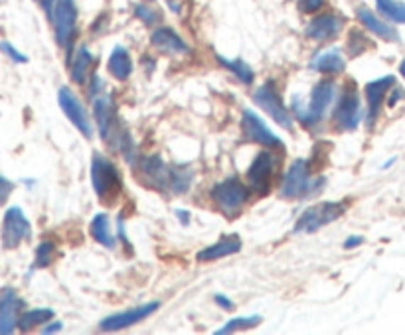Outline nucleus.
I'll use <instances>...</instances> for the list:
<instances>
[{"mask_svg":"<svg viewBox=\"0 0 405 335\" xmlns=\"http://www.w3.org/2000/svg\"><path fill=\"white\" fill-rule=\"evenodd\" d=\"M138 168H140L138 180H143L147 186L158 191L182 193L192 186V172L190 170H180L174 166H168L158 156L143 158Z\"/></svg>","mask_w":405,"mask_h":335,"instance_id":"1","label":"nucleus"},{"mask_svg":"<svg viewBox=\"0 0 405 335\" xmlns=\"http://www.w3.org/2000/svg\"><path fill=\"white\" fill-rule=\"evenodd\" d=\"M91 186L95 195L103 203H115L123 191V180L119 170L109 158L95 152L91 158Z\"/></svg>","mask_w":405,"mask_h":335,"instance_id":"2","label":"nucleus"},{"mask_svg":"<svg viewBox=\"0 0 405 335\" xmlns=\"http://www.w3.org/2000/svg\"><path fill=\"white\" fill-rule=\"evenodd\" d=\"M324 188V178H313L311 166L306 160H296L289 168L283 186H281V198L283 200H303L316 195Z\"/></svg>","mask_w":405,"mask_h":335,"instance_id":"3","label":"nucleus"},{"mask_svg":"<svg viewBox=\"0 0 405 335\" xmlns=\"http://www.w3.org/2000/svg\"><path fill=\"white\" fill-rule=\"evenodd\" d=\"M210 198L226 217H238V213L249 200V188L238 178H228L213 186Z\"/></svg>","mask_w":405,"mask_h":335,"instance_id":"4","label":"nucleus"},{"mask_svg":"<svg viewBox=\"0 0 405 335\" xmlns=\"http://www.w3.org/2000/svg\"><path fill=\"white\" fill-rule=\"evenodd\" d=\"M346 213L344 201H321L316 205L304 209L303 215L296 219L295 233H316L318 229L331 225Z\"/></svg>","mask_w":405,"mask_h":335,"instance_id":"5","label":"nucleus"},{"mask_svg":"<svg viewBox=\"0 0 405 335\" xmlns=\"http://www.w3.org/2000/svg\"><path fill=\"white\" fill-rule=\"evenodd\" d=\"M336 95V85L331 79L316 83L313 93H311V101L306 107H295V115L303 125H316L318 120H323L326 110L331 109L332 101Z\"/></svg>","mask_w":405,"mask_h":335,"instance_id":"6","label":"nucleus"},{"mask_svg":"<svg viewBox=\"0 0 405 335\" xmlns=\"http://www.w3.org/2000/svg\"><path fill=\"white\" fill-rule=\"evenodd\" d=\"M95 120H97V127H99V132H101L103 140L111 146L121 144V150L125 154V140L127 136L123 135V130H119V123H117V113H115V107H113V101L109 97H97L95 99Z\"/></svg>","mask_w":405,"mask_h":335,"instance_id":"7","label":"nucleus"},{"mask_svg":"<svg viewBox=\"0 0 405 335\" xmlns=\"http://www.w3.org/2000/svg\"><path fill=\"white\" fill-rule=\"evenodd\" d=\"M52 22H54L57 44L70 50L75 38V30H77V6L74 0H55Z\"/></svg>","mask_w":405,"mask_h":335,"instance_id":"8","label":"nucleus"},{"mask_svg":"<svg viewBox=\"0 0 405 335\" xmlns=\"http://www.w3.org/2000/svg\"><path fill=\"white\" fill-rule=\"evenodd\" d=\"M32 237V225L20 208H9L2 219V246L16 249Z\"/></svg>","mask_w":405,"mask_h":335,"instance_id":"9","label":"nucleus"},{"mask_svg":"<svg viewBox=\"0 0 405 335\" xmlns=\"http://www.w3.org/2000/svg\"><path fill=\"white\" fill-rule=\"evenodd\" d=\"M57 103H60V109L65 113V117L70 118V123H72L85 138H91V118H89L87 109L83 107V103L77 99V95H75L74 91L70 89V87H62V89L57 91Z\"/></svg>","mask_w":405,"mask_h":335,"instance_id":"10","label":"nucleus"},{"mask_svg":"<svg viewBox=\"0 0 405 335\" xmlns=\"http://www.w3.org/2000/svg\"><path fill=\"white\" fill-rule=\"evenodd\" d=\"M332 120L338 127V130H356L358 128L360 120H362V105H360L358 91L354 87H348L342 93L340 101L334 109V115H332Z\"/></svg>","mask_w":405,"mask_h":335,"instance_id":"11","label":"nucleus"},{"mask_svg":"<svg viewBox=\"0 0 405 335\" xmlns=\"http://www.w3.org/2000/svg\"><path fill=\"white\" fill-rule=\"evenodd\" d=\"M253 101L267 113L269 117L275 120L277 125H281V127L287 128V130H293V118H291L289 110H287V107L283 105V99L279 97V93H277L275 87H273L271 83H267V85H263L261 89L255 91Z\"/></svg>","mask_w":405,"mask_h":335,"instance_id":"12","label":"nucleus"},{"mask_svg":"<svg viewBox=\"0 0 405 335\" xmlns=\"http://www.w3.org/2000/svg\"><path fill=\"white\" fill-rule=\"evenodd\" d=\"M241 130H243V136L251 142H257V144L267 146V148H281L283 146L281 138L273 135L267 125L251 109H245L241 115Z\"/></svg>","mask_w":405,"mask_h":335,"instance_id":"13","label":"nucleus"},{"mask_svg":"<svg viewBox=\"0 0 405 335\" xmlns=\"http://www.w3.org/2000/svg\"><path fill=\"white\" fill-rule=\"evenodd\" d=\"M160 308L158 302H148L145 306H138V308L125 310V312H119V314H111L105 319H101L99 324V329L101 331H119V329H125V327H131L147 319L150 314H155L157 310Z\"/></svg>","mask_w":405,"mask_h":335,"instance_id":"14","label":"nucleus"},{"mask_svg":"<svg viewBox=\"0 0 405 335\" xmlns=\"http://www.w3.org/2000/svg\"><path fill=\"white\" fill-rule=\"evenodd\" d=\"M273 156L269 154L267 150L265 152H259L255 156V160L251 162L248 170V180L249 188L253 193L257 195H265L271 188V176H273Z\"/></svg>","mask_w":405,"mask_h":335,"instance_id":"15","label":"nucleus"},{"mask_svg":"<svg viewBox=\"0 0 405 335\" xmlns=\"http://www.w3.org/2000/svg\"><path fill=\"white\" fill-rule=\"evenodd\" d=\"M394 85H396V77H394V75H386V77H379V79L370 81L368 85L364 87L366 103H368V128H372L376 125L387 91L392 89Z\"/></svg>","mask_w":405,"mask_h":335,"instance_id":"16","label":"nucleus"},{"mask_svg":"<svg viewBox=\"0 0 405 335\" xmlns=\"http://www.w3.org/2000/svg\"><path fill=\"white\" fill-rule=\"evenodd\" d=\"M22 300L12 288L0 290V335L12 334L18 326V314Z\"/></svg>","mask_w":405,"mask_h":335,"instance_id":"17","label":"nucleus"},{"mask_svg":"<svg viewBox=\"0 0 405 335\" xmlns=\"http://www.w3.org/2000/svg\"><path fill=\"white\" fill-rule=\"evenodd\" d=\"M344 28V20L336 14H323V16H316V18L306 26L304 34L306 38H311L314 42H328L338 36Z\"/></svg>","mask_w":405,"mask_h":335,"instance_id":"18","label":"nucleus"},{"mask_svg":"<svg viewBox=\"0 0 405 335\" xmlns=\"http://www.w3.org/2000/svg\"><path fill=\"white\" fill-rule=\"evenodd\" d=\"M150 42L165 54H190L188 44L176 32H172L170 28H157L152 38H150Z\"/></svg>","mask_w":405,"mask_h":335,"instance_id":"19","label":"nucleus"},{"mask_svg":"<svg viewBox=\"0 0 405 335\" xmlns=\"http://www.w3.org/2000/svg\"><path fill=\"white\" fill-rule=\"evenodd\" d=\"M241 251V241L238 237H228V239H221L213 245L206 246L200 253L196 254L198 263H212V261H218V259H223V256H230L233 253H240Z\"/></svg>","mask_w":405,"mask_h":335,"instance_id":"20","label":"nucleus"},{"mask_svg":"<svg viewBox=\"0 0 405 335\" xmlns=\"http://www.w3.org/2000/svg\"><path fill=\"white\" fill-rule=\"evenodd\" d=\"M358 20L362 22V26L368 28L372 34H376L386 42H399V34L394 26L386 24L384 20H379L372 10L368 8H358Z\"/></svg>","mask_w":405,"mask_h":335,"instance_id":"21","label":"nucleus"},{"mask_svg":"<svg viewBox=\"0 0 405 335\" xmlns=\"http://www.w3.org/2000/svg\"><path fill=\"white\" fill-rule=\"evenodd\" d=\"M107 69L109 73L119 79V81H125L129 79V75L133 73V59H131L129 52L123 47V45H115V50L111 52L109 62H107Z\"/></svg>","mask_w":405,"mask_h":335,"instance_id":"22","label":"nucleus"},{"mask_svg":"<svg viewBox=\"0 0 405 335\" xmlns=\"http://www.w3.org/2000/svg\"><path fill=\"white\" fill-rule=\"evenodd\" d=\"M311 67L314 72H323V73H332V75H338L346 69V62L340 55L338 50H328V52H323L314 57L311 62Z\"/></svg>","mask_w":405,"mask_h":335,"instance_id":"23","label":"nucleus"},{"mask_svg":"<svg viewBox=\"0 0 405 335\" xmlns=\"http://www.w3.org/2000/svg\"><path fill=\"white\" fill-rule=\"evenodd\" d=\"M89 233L91 237L99 243V245L107 246V249H113L115 246V235L111 231L109 215L107 213H97L93 217L91 225H89Z\"/></svg>","mask_w":405,"mask_h":335,"instance_id":"24","label":"nucleus"},{"mask_svg":"<svg viewBox=\"0 0 405 335\" xmlns=\"http://www.w3.org/2000/svg\"><path fill=\"white\" fill-rule=\"evenodd\" d=\"M91 65H93V55L89 54V50L82 45L79 50H77V54H75V59L74 64H72V79H74L77 85H83L85 79H87V75L91 72Z\"/></svg>","mask_w":405,"mask_h":335,"instance_id":"25","label":"nucleus"},{"mask_svg":"<svg viewBox=\"0 0 405 335\" xmlns=\"http://www.w3.org/2000/svg\"><path fill=\"white\" fill-rule=\"evenodd\" d=\"M52 317H54V312L48 308L28 310V312H24L18 317V327L22 331H30V329H34L36 326H42V324L50 322Z\"/></svg>","mask_w":405,"mask_h":335,"instance_id":"26","label":"nucleus"},{"mask_svg":"<svg viewBox=\"0 0 405 335\" xmlns=\"http://www.w3.org/2000/svg\"><path fill=\"white\" fill-rule=\"evenodd\" d=\"M376 8L387 20L397 22V24H405V2H399V0H376Z\"/></svg>","mask_w":405,"mask_h":335,"instance_id":"27","label":"nucleus"},{"mask_svg":"<svg viewBox=\"0 0 405 335\" xmlns=\"http://www.w3.org/2000/svg\"><path fill=\"white\" fill-rule=\"evenodd\" d=\"M261 324V316H243L230 319L223 327H220L216 335H226L233 334V331H243V329H251V327H257Z\"/></svg>","mask_w":405,"mask_h":335,"instance_id":"28","label":"nucleus"},{"mask_svg":"<svg viewBox=\"0 0 405 335\" xmlns=\"http://www.w3.org/2000/svg\"><path fill=\"white\" fill-rule=\"evenodd\" d=\"M216 57H218V62H220L223 67H228L230 72L235 73L245 85L253 81V72H251V67H249L245 62H241V59H226L223 55H216Z\"/></svg>","mask_w":405,"mask_h":335,"instance_id":"29","label":"nucleus"},{"mask_svg":"<svg viewBox=\"0 0 405 335\" xmlns=\"http://www.w3.org/2000/svg\"><path fill=\"white\" fill-rule=\"evenodd\" d=\"M55 256V245L50 243V241H44L40 243V246L36 249V259H34V268H46L50 264L54 263Z\"/></svg>","mask_w":405,"mask_h":335,"instance_id":"30","label":"nucleus"},{"mask_svg":"<svg viewBox=\"0 0 405 335\" xmlns=\"http://www.w3.org/2000/svg\"><path fill=\"white\" fill-rule=\"evenodd\" d=\"M0 52L6 55V57H10L14 64H28V57L22 52H18L14 45L10 44V42H0Z\"/></svg>","mask_w":405,"mask_h":335,"instance_id":"31","label":"nucleus"},{"mask_svg":"<svg viewBox=\"0 0 405 335\" xmlns=\"http://www.w3.org/2000/svg\"><path fill=\"white\" fill-rule=\"evenodd\" d=\"M137 16L145 24H148V26H152V24H157L158 20V12L157 10H150L147 8V6H137Z\"/></svg>","mask_w":405,"mask_h":335,"instance_id":"32","label":"nucleus"},{"mask_svg":"<svg viewBox=\"0 0 405 335\" xmlns=\"http://www.w3.org/2000/svg\"><path fill=\"white\" fill-rule=\"evenodd\" d=\"M12 191H14V183L10 180H6L4 176H0V205L6 203V200H9Z\"/></svg>","mask_w":405,"mask_h":335,"instance_id":"33","label":"nucleus"},{"mask_svg":"<svg viewBox=\"0 0 405 335\" xmlns=\"http://www.w3.org/2000/svg\"><path fill=\"white\" fill-rule=\"evenodd\" d=\"M324 6V0H299V8L306 12V14H313L316 10H321Z\"/></svg>","mask_w":405,"mask_h":335,"instance_id":"34","label":"nucleus"},{"mask_svg":"<svg viewBox=\"0 0 405 335\" xmlns=\"http://www.w3.org/2000/svg\"><path fill=\"white\" fill-rule=\"evenodd\" d=\"M364 243V237L360 235H354V237H348L346 241H344V249H356Z\"/></svg>","mask_w":405,"mask_h":335,"instance_id":"35","label":"nucleus"},{"mask_svg":"<svg viewBox=\"0 0 405 335\" xmlns=\"http://www.w3.org/2000/svg\"><path fill=\"white\" fill-rule=\"evenodd\" d=\"M216 304H218V306H220V308H223V310H231L233 308V302H231L230 298H226V296H223V294H218V296H216Z\"/></svg>","mask_w":405,"mask_h":335,"instance_id":"36","label":"nucleus"},{"mask_svg":"<svg viewBox=\"0 0 405 335\" xmlns=\"http://www.w3.org/2000/svg\"><path fill=\"white\" fill-rule=\"evenodd\" d=\"M62 327H64L62 322H54V324H50V327H44L42 331L44 334H55V331H62Z\"/></svg>","mask_w":405,"mask_h":335,"instance_id":"37","label":"nucleus"},{"mask_svg":"<svg viewBox=\"0 0 405 335\" xmlns=\"http://www.w3.org/2000/svg\"><path fill=\"white\" fill-rule=\"evenodd\" d=\"M176 213H178V219H180V223H182V225H188V223H190V213H188V211L178 209Z\"/></svg>","mask_w":405,"mask_h":335,"instance_id":"38","label":"nucleus"},{"mask_svg":"<svg viewBox=\"0 0 405 335\" xmlns=\"http://www.w3.org/2000/svg\"><path fill=\"white\" fill-rule=\"evenodd\" d=\"M399 73H401V75H404V77H405V59H404V62H401V65H399Z\"/></svg>","mask_w":405,"mask_h":335,"instance_id":"39","label":"nucleus"}]
</instances>
